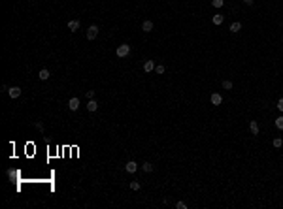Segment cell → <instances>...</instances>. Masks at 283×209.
Segmentation results:
<instances>
[{
    "label": "cell",
    "instance_id": "17",
    "mask_svg": "<svg viewBox=\"0 0 283 209\" xmlns=\"http://www.w3.org/2000/svg\"><path fill=\"white\" fill-rule=\"evenodd\" d=\"M166 72V68H164V64H157L155 66V73H159V76H162V73Z\"/></svg>",
    "mask_w": 283,
    "mask_h": 209
},
{
    "label": "cell",
    "instance_id": "9",
    "mask_svg": "<svg viewBox=\"0 0 283 209\" xmlns=\"http://www.w3.org/2000/svg\"><path fill=\"white\" fill-rule=\"evenodd\" d=\"M249 130H251V134H253V136H259V132H261L259 123H257V121H249Z\"/></svg>",
    "mask_w": 283,
    "mask_h": 209
},
{
    "label": "cell",
    "instance_id": "1",
    "mask_svg": "<svg viewBox=\"0 0 283 209\" xmlns=\"http://www.w3.org/2000/svg\"><path fill=\"white\" fill-rule=\"evenodd\" d=\"M115 53H117L119 58H125V57H128V53H130V45H128V43H121V45L117 47Z\"/></svg>",
    "mask_w": 283,
    "mask_h": 209
},
{
    "label": "cell",
    "instance_id": "16",
    "mask_svg": "<svg viewBox=\"0 0 283 209\" xmlns=\"http://www.w3.org/2000/svg\"><path fill=\"white\" fill-rule=\"evenodd\" d=\"M142 170H144V173H151L153 172V164L151 162H144L142 164Z\"/></svg>",
    "mask_w": 283,
    "mask_h": 209
},
{
    "label": "cell",
    "instance_id": "11",
    "mask_svg": "<svg viewBox=\"0 0 283 209\" xmlns=\"http://www.w3.org/2000/svg\"><path fill=\"white\" fill-rule=\"evenodd\" d=\"M223 21H225V15H223V13H215V15L212 17V23H213V25H217V26H219V25H223Z\"/></svg>",
    "mask_w": 283,
    "mask_h": 209
},
{
    "label": "cell",
    "instance_id": "19",
    "mask_svg": "<svg viewBox=\"0 0 283 209\" xmlns=\"http://www.w3.org/2000/svg\"><path fill=\"white\" fill-rule=\"evenodd\" d=\"M276 126H277L279 130H283V115H279V117L276 119Z\"/></svg>",
    "mask_w": 283,
    "mask_h": 209
},
{
    "label": "cell",
    "instance_id": "18",
    "mask_svg": "<svg viewBox=\"0 0 283 209\" xmlns=\"http://www.w3.org/2000/svg\"><path fill=\"white\" fill-rule=\"evenodd\" d=\"M272 145H274L276 149H279V147H283V140H281V138H276V140L272 141Z\"/></svg>",
    "mask_w": 283,
    "mask_h": 209
},
{
    "label": "cell",
    "instance_id": "8",
    "mask_svg": "<svg viewBox=\"0 0 283 209\" xmlns=\"http://www.w3.org/2000/svg\"><path fill=\"white\" fill-rule=\"evenodd\" d=\"M155 66H157V64H155V61H145V62H144V72H145V73L155 72Z\"/></svg>",
    "mask_w": 283,
    "mask_h": 209
},
{
    "label": "cell",
    "instance_id": "23",
    "mask_svg": "<svg viewBox=\"0 0 283 209\" xmlns=\"http://www.w3.org/2000/svg\"><path fill=\"white\" fill-rule=\"evenodd\" d=\"M276 108H277V109L281 111V115H283V98H279V100H277V104H276Z\"/></svg>",
    "mask_w": 283,
    "mask_h": 209
},
{
    "label": "cell",
    "instance_id": "10",
    "mask_svg": "<svg viewBox=\"0 0 283 209\" xmlns=\"http://www.w3.org/2000/svg\"><path fill=\"white\" fill-rule=\"evenodd\" d=\"M142 30H144V32H151V30H153V21L145 19V21L142 23Z\"/></svg>",
    "mask_w": 283,
    "mask_h": 209
},
{
    "label": "cell",
    "instance_id": "14",
    "mask_svg": "<svg viewBox=\"0 0 283 209\" xmlns=\"http://www.w3.org/2000/svg\"><path fill=\"white\" fill-rule=\"evenodd\" d=\"M87 109H89V111H96V109H98V102H96V100H89V102H87Z\"/></svg>",
    "mask_w": 283,
    "mask_h": 209
},
{
    "label": "cell",
    "instance_id": "22",
    "mask_svg": "<svg viewBox=\"0 0 283 209\" xmlns=\"http://www.w3.org/2000/svg\"><path fill=\"white\" fill-rule=\"evenodd\" d=\"M176 209H187V203L185 202H176Z\"/></svg>",
    "mask_w": 283,
    "mask_h": 209
},
{
    "label": "cell",
    "instance_id": "26",
    "mask_svg": "<svg viewBox=\"0 0 283 209\" xmlns=\"http://www.w3.org/2000/svg\"><path fill=\"white\" fill-rule=\"evenodd\" d=\"M242 2H244L245 6H253V2H255V0H242Z\"/></svg>",
    "mask_w": 283,
    "mask_h": 209
},
{
    "label": "cell",
    "instance_id": "2",
    "mask_svg": "<svg viewBox=\"0 0 283 209\" xmlns=\"http://www.w3.org/2000/svg\"><path fill=\"white\" fill-rule=\"evenodd\" d=\"M98 36V26L96 25H91L87 28V40H95Z\"/></svg>",
    "mask_w": 283,
    "mask_h": 209
},
{
    "label": "cell",
    "instance_id": "6",
    "mask_svg": "<svg viewBox=\"0 0 283 209\" xmlns=\"http://www.w3.org/2000/svg\"><path fill=\"white\" fill-rule=\"evenodd\" d=\"M79 19H70L68 21V30H72V32H76V30H79Z\"/></svg>",
    "mask_w": 283,
    "mask_h": 209
},
{
    "label": "cell",
    "instance_id": "12",
    "mask_svg": "<svg viewBox=\"0 0 283 209\" xmlns=\"http://www.w3.org/2000/svg\"><path fill=\"white\" fill-rule=\"evenodd\" d=\"M38 77H40L42 81H46V79H49V77H51V73H49V70H47V68H42V70H40V73H38Z\"/></svg>",
    "mask_w": 283,
    "mask_h": 209
},
{
    "label": "cell",
    "instance_id": "4",
    "mask_svg": "<svg viewBox=\"0 0 283 209\" xmlns=\"http://www.w3.org/2000/svg\"><path fill=\"white\" fill-rule=\"evenodd\" d=\"M21 87H10L8 89V94H10V98H19L21 96Z\"/></svg>",
    "mask_w": 283,
    "mask_h": 209
},
{
    "label": "cell",
    "instance_id": "24",
    "mask_svg": "<svg viewBox=\"0 0 283 209\" xmlns=\"http://www.w3.org/2000/svg\"><path fill=\"white\" fill-rule=\"evenodd\" d=\"M34 126H36V128H38L40 132H43V123H40V121H36V123H34Z\"/></svg>",
    "mask_w": 283,
    "mask_h": 209
},
{
    "label": "cell",
    "instance_id": "21",
    "mask_svg": "<svg viewBox=\"0 0 283 209\" xmlns=\"http://www.w3.org/2000/svg\"><path fill=\"white\" fill-rule=\"evenodd\" d=\"M140 187H142V185H140L138 181H130V190H140Z\"/></svg>",
    "mask_w": 283,
    "mask_h": 209
},
{
    "label": "cell",
    "instance_id": "25",
    "mask_svg": "<svg viewBox=\"0 0 283 209\" xmlns=\"http://www.w3.org/2000/svg\"><path fill=\"white\" fill-rule=\"evenodd\" d=\"M87 98L93 100V98H95V91H87Z\"/></svg>",
    "mask_w": 283,
    "mask_h": 209
},
{
    "label": "cell",
    "instance_id": "15",
    "mask_svg": "<svg viewBox=\"0 0 283 209\" xmlns=\"http://www.w3.org/2000/svg\"><path fill=\"white\" fill-rule=\"evenodd\" d=\"M240 30H242V23H238V21H236V23L230 25V32H232V34H238Z\"/></svg>",
    "mask_w": 283,
    "mask_h": 209
},
{
    "label": "cell",
    "instance_id": "7",
    "mask_svg": "<svg viewBox=\"0 0 283 209\" xmlns=\"http://www.w3.org/2000/svg\"><path fill=\"white\" fill-rule=\"evenodd\" d=\"M210 102L213 104V106H221V104H223V96H221L219 93H213V94L210 96Z\"/></svg>",
    "mask_w": 283,
    "mask_h": 209
},
{
    "label": "cell",
    "instance_id": "13",
    "mask_svg": "<svg viewBox=\"0 0 283 209\" xmlns=\"http://www.w3.org/2000/svg\"><path fill=\"white\" fill-rule=\"evenodd\" d=\"M221 87L225 89V91H232V87H234V83L230 81V79H223L221 81Z\"/></svg>",
    "mask_w": 283,
    "mask_h": 209
},
{
    "label": "cell",
    "instance_id": "3",
    "mask_svg": "<svg viewBox=\"0 0 283 209\" xmlns=\"http://www.w3.org/2000/svg\"><path fill=\"white\" fill-rule=\"evenodd\" d=\"M68 108H70V111H78L79 109V98L78 96H72L70 102H68Z\"/></svg>",
    "mask_w": 283,
    "mask_h": 209
},
{
    "label": "cell",
    "instance_id": "20",
    "mask_svg": "<svg viewBox=\"0 0 283 209\" xmlns=\"http://www.w3.org/2000/svg\"><path fill=\"white\" fill-rule=\"evenodd\" d=\"M223 4H225V0H212L213 8H223Z\"/></svg>",
    "mask_w": 283,
    "mask_h": 209
},
{
    "label": "cell",
    "instance_id": "5",
    "mask_svg": "<svg viewBox=\"0 0 283 209\" xmlns=\"http://www.w3.org/2000/svg\"><path fill=\"white\" fill-rule=\"evenodd\" d=\"M125 170H127L128 173H136V172H138V164L134 162V160H128V162L125 164Z\"/></svg>",
    "mask_w": 283,
    "mask_h": 209
}]
</instances>
